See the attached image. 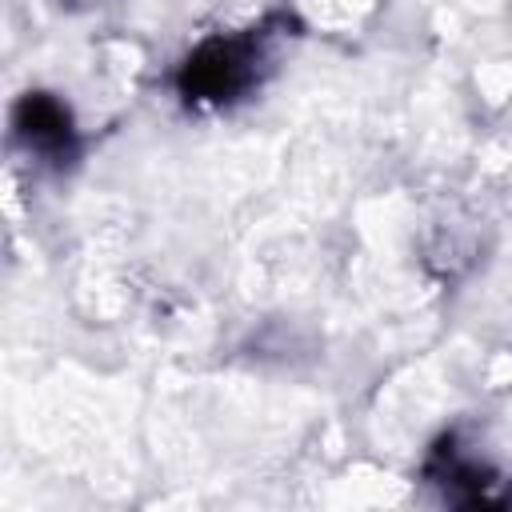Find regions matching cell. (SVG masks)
Masks as SVG:
<instances>
[{
	"mask_svg": "<svg viewBox=\"0 0 512 512\" xmlns=\"http://www.w3.org/2000/svg\"><path fill=\"white\" fill-rule=\"evenodd\" d=\"M20 132L36 148H64V140H68V116H64L60 104H52L44 96H32L20 108Z\"/></svg>",
	"mask_w": 512,
	"mask_h": 512,
	"instance_id": "2",
	"label": "cell"
},
{
	"mask_svg": "<svg viewBox=\"0 0 512 512\" xmlns=\"http://www.w3.org/2000/svg\"><path fill=\"white\" fill-rule=\"evenodd\" d=\"M252 76V44L248 40H216V44H204L188 68H184V88L192 96H204V100H220V96H232L248 84Z\"/></svg>",
	"mask_w": 512,
	"mask_h": 512,
	"instance_id": "1",
	"label": "cell"
}]
</instances>
